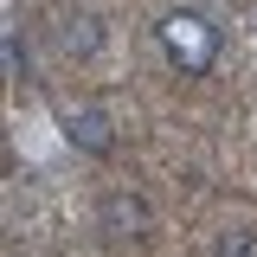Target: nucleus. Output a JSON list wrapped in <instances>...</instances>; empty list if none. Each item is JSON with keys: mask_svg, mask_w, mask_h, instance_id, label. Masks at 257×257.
<instances>
[{"mask_svg": "<svg viewBox=\"0 0 257 257\" xmlns=\"http://www.w3.org/2000/svg\"><path fill=\"white\" fill-rule=\"evenodd\" d=\"M161 52H167V64L180 77H206L212 58H219V26L206 13H193V7H174L161 20Z\"/></svg>", "mask_w": 257, "mask_h": 257, "instance_id": "nucleus-1", "label": "nucleus"}, {"mask_svg": "<svg viewBox=\"0 0 257 257\" xmlns=\"http://www.w3.org/2000/svg\"><path fill=\"white\" fill-rule=\"evenodd\" d=\"M64 142L71 148H84V155H109L116 148V122H109V109H71L64 116Z\"/></svg>", "mask_w": 257, "mask_h": 257, "instance_id": "nucleus-2", "label": "nucleus"}, {"mask_svg": "<svg viewBox=\"0 0 257 257\" xmlns=\"http://www.w3.org/2000/svg\"><path fill=\"white\" fill-rule=\"evenodd\" d=\"M58 45L71 52V58H84V52H96V45H103V32H96V20H90V13H77V20L58 32Z\"/></svg>", "mask_w": 257, "mask_h": 257, "instance_id": "nucleus-3", "label": "nucleus"}, {"mask_svg": "<svg viewBox=\"0 0 257 257\" xmlns=\"http://www.w3.org/2000/svg\"><path fill=\"white\" fill-rule=\"evenodd\" d=\"M103 219L116 225V238H128V231H142L148 225V212H142V199H109V212Z\"/></svg>", "mask_w": 257, "mask_h": 257, "instance_id": "nucleus-4", "label": "nucleus"}, {"mask_svg": "<svg viewBox=\"0 0 257 257\" xmlns=\"http://www.w3.org/2000/svg\"><path fill=\"white\" fill-rule=\"evenodd\" d=\"M219 257H257L251 231H225V238H219Z\"/></svg>", "mask_w": 257, "mask_h": 257, "instance_id": "nucleus-5", "label": "nucleus"}]
</instances>
